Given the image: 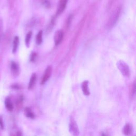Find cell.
<instances>
[{
    "label": "cell",
    "instance_id": "obj_2",
    "mask_svg": "<svg viewBox=\"0 0 136 136\" xmlns=\"http://www.w3.org/2000/svg\"><path fill=\"white\" fill-rule=\"evenodd\" d=\"M69 131L73 136L79 135V130L77 124L73 117L70 118L69 122Z\"/></svg>",
    "mask_w": 136,
    "mask_h": 136
},
{
    "label": "cell",
    "instance_id": "obj_12",
    "mask_svg": "<svg viewBox=\"0 0 136 136\" xmlns=\"http://www.w3.org/2000/svg\"><path fill=\"white\" fill-rule=\"evenodd\" d=\"M131 132V126L129 124H126L123 128V133L125 135H129Z\"/></svg>",
    "mask_w": 136,
    "mask_h": 136
},
{
    "label": "cell",
    "instance_id": "obj_7",
    "mask_svg": "<svg viewBox=\"0 0 136 136\" xmlns=\"http://www.w3.org/2000/svg\"><path fill=\"white\" fill-rule=\"evenodd\" d=\"M36 79H37V76L36 73H33L32 75V76H31L30 79L28 84V89H32L35 86L36 82Z\"/></svg>",
    "mask_w": 136,
    "mask_h": 136
},
{
    "label": "cell",
    "instance_id": "obj_14",
    "mask_svg": "<svg viewBox=\"0 0 136 136\" xmlns=\"http://www.w3.org/2000/svg\"><path fill=\"white\" fill-rule=\"evenodd\" d=\"M32 32H29L26 35V39H25V44L26 45V46L28 47L29 46V44H30V42L31 40V38H32Z\"/></svg>",
    "mask_w": 136,
    "mask_h": 136
},
{
    "label": "cell",
    "instance_id": "obj_1",
    "mask_svg": "<svg viewBox=\"0 0 136 136\" xmlns=\"http://www.w3.org/2000/svg\"><path fill=\"white\" fill-rule=\"evenodd\" d=\"M117 66L118 69L120 71V72L123 75V76H124L125 77H129L130 76V70L128 65L125 62L122 60L119 61L117 62Z\"/></svg>",
    "mask_w": 136,
    "mask_h": 136
},
{
    "label": "cell",
    "instance_id": "obj_9",
    "mask_svg": "<svg viewBox=\"0 0 136 136\" xmlns=\"http://www.w3.org/2000/svg\"><path fill=\"white\" fill-rule=\"evenodd\" d=\"M5 107H6V108L8 110H9L10 112L12 111L13 110V105L10 98L7 97L6 98V99H5Z\"/></svg>",
    "mask_w": 136,
    "mask_h": 136
},
{
    "label": "cell",
    "instance_id": "obj_4",
    "mask_svg": "<svg viewBox=\"0 0 136 136\" xmlns=\"http://www.w3.org/2000/svg\"><path fill=\"white\" fill-rule=\"evenodd\" d=\"M52 66H48L46 70H45L44 72V76H42V78L41 80V84L44 85L46 82L49 80V79L51 77V75H52Z\"/></svg>",
    "mask_w": 136,
    "mask_h": 136
},
{
    "label": "cell",
    "instance_id": "obj_13",
    "mask_svg": "<svg viewBox=\"0 0 136 136\" xmlns=\"http://www.w3.org/2000/svg\"><path fill=\"white\" fill-rule=\"evenodd\" d=\"M36 43L37 45H41L42 42V31L40 30L37 34L36 38Z\"/></svg>",
    "mask_w": 136,
    "mask_h": 136
},
{
    "label": "cell",
    "instance_id": "obj_5",
    "mask_svg": "<svg viewBox=\"0 0 136 136\" xmlns=\"http://www.w3.org/2000/svg\"><path fill=\"white\" fill-rule=\"evenodd\" d=\"M68 1V0H59L58 5L57 12H56L58 15H60L63 13L66 8Z\"/></svg>",
    "mask_w": 136,
    "mask_h": 136
},
{
    "label": "cell",
    "instance_id": "obj_19",
    "mask_svg": "<svg viewBox=\"0 0 136 136\" xmlns=\"http://www.w3.org/2000/svg\"><path fill=\"white\" fill-rule=\"evenodd\" d=\"M12 87L14 89H18L19 88V87L18 85H13V86H12Z\"/></svg>",
    "mask_w": 136,
    "mask_h": 136
},
{
    "label": "cell",
    "instance_id": "obj_20",
    "mask_svg": "<svg viewBox=\"0 0 136 136\" xmlns=\"http://www.w3.org/2000/svg\"><path fill=\"white\" fill-rule=\"evenodd\" d=\"M1 36H2V27L1 25H0V40H1Z\"/></svg>",
    "mask_w": 136,
    "mask_h": 136
},
{
    "label": "cell",
    "instance_id": "obj_18",
    "mask_svg": "<svg viewBox=\"0 0 136 136\" xmlns=\"http://www.w3.org/2000/svg\"><path fill=\"white\" fill-rule=\"evenodd\" d=\"M0 127H1V129H4V122H3V119L1 117H0Z\"/></svg>",
    "mask_w": 136,
    "mask_h": 136
},
{
    "label": "cell",
    "instance_id": "obj_17",
    "mask_svg": "<svg viewBox=\"0 0 136 136\" xmlns=\"http://www.w3.org/2000/svg\"><path fill=\"white\" fill-rule=\"evenodd\" d=\"M72 16H70L69 18L68 19V20L67 21V25L68 27H69L70 25L71 24V20H72Z\"/></svg>",
    "mask_w": 136,
    "mask_h": 136
},
{
    "label": "cell",
    "instance_id": "obj_16",
    "mask_svg": "<svg viewBox=\"0 0 136 136\" xmlns=\"http://www.w3.org/2000/svg\"><path fill=\"white\" fill-rule=\"evenodd\" d=\"M135 92H136V83H135V82H134V84H133V85H132V92L131 94L132 97H134V96L135 95Z\"/></svg>",
    "mask_w": 136,
    "mask_h": 136
},
{
    "label": "cell",
    "instance_id": "obj_8",
    "mask_svg": "<svg viewBox=\"0 0 136 136\" xmlns=\"http://www.w3.org/2000/svg\"><path fill=\"white\" fill-rule=\"evenodd\" d=\"M11 69L12 70V72L15 75H17L19 72V67L18 64L16 62L12 61L11 64Z\"/></svg>",
    "mask_w": 136,
    "mask_h": 136
},
{
    "label": "cell",
    "instance_id": "obj_10",
    "mask_svg": "<svg viewBox=\"0 0 136 136\" xmlns=\"http://www.w3.org/2000/svg\"><path fill=\"white\" fill-rule=\"evenodd\" d=\"M19 37L16 36L15 38H14L13 42V49H12V52L13 53H15L19 46Z\"/></svg>",
    "mask_w": 136,
    "mask_h": 136
},
{
    "label": "cell",
    "instance_id": "obj_11",
    "mask_svg": "<svg viewBox=\"0 0 136 136\" xmlns=\"http://www.w3.org/2000/svg\"><path fill=\"white\" fill-rule=\"evenodd\" d=\"M25 114L27 118H29L30 119H34L35 118V114H34L32 110L29 107H27L25 110Z\"/></svg>",
    "mask_w": 136,
    "mask_h": 136
},
{
    "label": "cell",
    "instance_id": "obj_15",
    "mask_svg": "<svg viewBox=\"0 0 136 136\" xmlns=\"http://www.w3.org/2000/svg\"><path fill=\"white\" fill-rule=\"evenodd\" d=\"M37 56V54L35 52H33L30 55V61L32 62H35Z\"/></svg>",
    "mask_w": 136,
    "mask_h": 136
},
{
    "label": "cell",
    "instance_id": "obj_3",
    "mask_svg": "<svg viewBox=\"0 0 136 136\" xmlns=\"http://www.w3.org/2000/svg\"><path fill=\"white\" fill-rule=\"evenodd\" d=\"M64 37V33L62 30H58L55 33L54 36V41L56 46H58L61 44L62 41H63Z\"/></svg>",
    "mask_w": 136,
    "mask_h": 136
},
{
    "label": "cell",
    "instance_id": "obj_6",
    "mask_svg": "<svg viewBox=\"0 0 136 136\" xmlns=\"http://www.w3.org/2000/svg\"><path fill=\"white\" fill-rule=\"evenodd\" d=\"M89 82L88 80L84 81L81 84V88L84 94L86 96H88L90 95V92L88 88Z\"/></svg>",
    "mask_w": 136,
    "mask_h": 136
}]
</instances>
